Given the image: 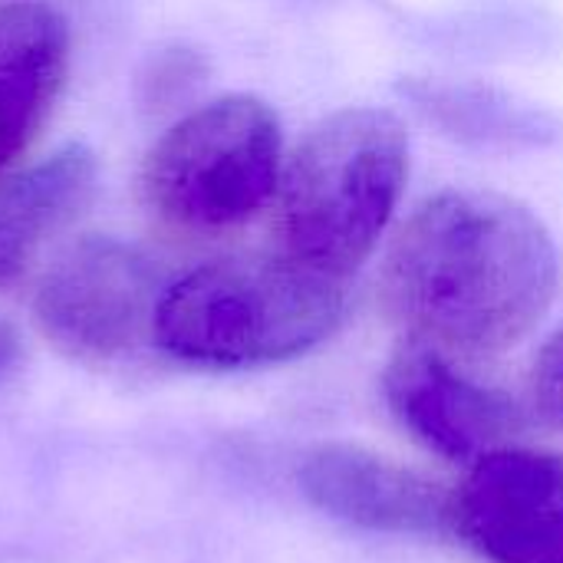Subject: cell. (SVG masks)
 Segmentation results:
<instances>
[{
	"label": "cell",
	"mask_w": 563,
	"mask_h": 563,
	"mask_svg": "<svg viewBox=\"0 0 563 563\" xmlns=\"http://www.w3.org/2000/svg\"><path fill=\"white\" fill-rule=\"evenodd\" d=\"M561 254L544 221L498 191L426 198L383 261L389 317L445 356L482 360L521 343L551 310Z\"/></svg>",
	"instance_id": "6da1fadb"
},
{
	"label": "cell",
	"mask_w": 563,
	"mask_h": 563,
	"mask_svg": "<svg viewBox=\"0 0 563 563\" xmlns=\"http://www.w3.org/2000/svg\"><path fill=\"white\" fill-rule=\"evenodd\" d=\"M350 310L346 280L284 251L208 261L165 287L152 340L205 369L284 363L330 340Z\"/></svg>",
	"instance_id": "7a4b0ae2"
},
{
	"label": "cell",
	"mask_w": 563,
	"mask_h": 563,
	"mask_svg": "<svg viewBox=\"0 0 563 563\" xmlns=\"http://www.w3.org/2000/svg\"><path fill=\"white\" fill-rule=\"evenodd\" d=\"M409 178V132L389 109H343L307 132L277 185V251L350 280L376 251Z\"/></svg>",
	"instance_id": "3957f363"
},
{
	"label": "cell",
	"mask_w": 563,
	"mask_h": 563,
	"mask_svg": "<svg viewBox=\"0 0 563 563\" xmlns=\"http://www.w3.org/2000/svg\"><path fill=\"white\" fill-rule=\"evenodd\" d=\"M280 119L247 92L178 115L142 165L152 214L188 234H224L264 211L280 185Z\"/></svg>",
	"instance_id": "277c9868"
},
{
	"label": "cell",
	"mask_w": 563,
	"mask_h": 563,
	"mask_svg": "<svg viewBox=\"0 0 563 563\" xmlns=\"http://www.w3.org/2000/svg\"><path fill=\"white\" fill-rule=\"evenodd\" d=\"M168 284L132 244L89 234L66 244L43 271L33 313L49 343L76 360H115L152 340Z\"/></svg>",
	"instance_id": "5b68a950"
},
{
	"label": "cell",
	"mask_w": 563,
	"mask_h": 563,
	"mask_svg": "<svg viewBox=\"0 0 563 563\" xmlns=\"http://www.w3.org/2000/svg\"><path fill=\"white\" fill-rule=\"evenodd\" d=\"M449 528L495 563L563 554V459L528 449L482 455L452 495Z\"/></svg>",
	"instance_id": "8992f818"
},
{
	"label": "cell",
	"mask_w": 563,
	"mask_h": 563,
	"mask_svg": "<svg viewBox=\"0 0 563 563\" xmlns=\"http://www.w3.org/2000/svg\"><path fill=\"white\" fill-rule=\"evenodd\" d=\"M383 393L402 429L452 462L505 449L525 422L511 396L468 379L452 356L412 340L389 360Z\"/></svg>",
	"instance_id": "52a82bcc"
},
{
	"label": "cell",
	"mask_w": 563,
	"mask_h": 563,
	"mask_svg": "<svg viewBox=\"0 0 563 563\" xmlns=\"http://www.w3.org/2000/svg\"><path fill=\"white\" fill-rule=\"evenodd\" d=\"M300 488L320 511L366 531L432 534L449 528L452 495L442 485L360 445L327 442L307 452Z\"/></svg>",
	"instance_id": "ba28073f"
},
{
	"label": "cell",
	"mask_w": 563,
	"mask_h": 563,
	"mask_svg": "<svg viewBox=\"0 0 563 563\" xmlns=\"http://www.w3.org/2000/svg\"><path fill=\"white\" fill-rule=\"evenodd\" d=\"M66 73V16L43 0L0 3V175L43 132Z\"/></svg>",
	"instance_id": "9c48e42d"
},
{
	"label": "cell",
	"mask_w": 563,
	"mask_h": 563,
	"mask_svg": "<svg viewBox=\"0 0 563 563\" xmlns=\"http://www.w3.org/2000/svg\"><path fill=\"white\" fill-rule=\"evenodd\" d=\"M96 181V155L79 142L0 178V287L20 284L43 247L86 214Z\"/></svg>",
	"instance_id": "30bf717a"
},
{
	"label": "cell",
	"mask_w": 563,
	"mask_h": 563,
	"mask_svg": "<svg viewBox=\"0 0 563 563\" xmlns=\"http://www.w3.org/2000/svg\"><path fill=\"white\" fill-rule=\"evenodd\" d=\"M399 92L432 129L478 152H538L563 135L558 112L488 82L412 76Z\"/></svg>",
	"instance_id": "8fae6325"
},
{
	"label": "cell",
	"mask_w": 563,
	"mask_h": 563,
	"mask_svg": "<svg viewBox=\"0 0 563 563\" xmlns=\"http://www.w3.org/2000/svg\"><path fill=\"white\" fill-rule=\"evenodd\" d=\"M208 79V59L191 46L155 49L135 79V99L145 115H168L185 109Z\"/></svg>",
	"instance_id": "7c38bea8"
},
{
	"label": "cell",
	"mask_w": 563,
	"mask_h": 563,
	"mask_svg": "<svg viewBox=\"0 0 563 563\" xmlns=\"http://www.w3.org/2000/svg\"><path fill=\"white\" fill-rule=\"evenodd\" d=\"M531 402L548 426L563 429V327L541 346L534 360Z\"/></svg>",
	"instance_id": "4fadbf2b"
},
{
	"label": "cell",
	"mask_w": 563,
	"mask_h": 563,
	"mask_svg": "<svg viewBox=\"0 0 563 563\" xmlns=\"http://www.w3.org/2000/svg\"><path fill=\"white\" fill-rule=\"evenodd\" d=\"M16 353H20V336H16V327L10 320L0 317V379L7 376V369L16 363Z\"/></svg>",
	"instance_id": "5bb4252c"
},
{
	"label": "cell",
	"mask_w": 563,
	"mask_h": 563,
	"mask_svg": "<svg viewBox=\"0 0 563 563\" xmlns=\"http://www.w3.org/2000/svg\"><path fill=\"white\" fill-rule=\"evenodd\" d=\"M554 563H563V554H561V558H558V561H554Z\"/></svg>",
	"instance_id": "9a60e30c"
}]
</instances>
